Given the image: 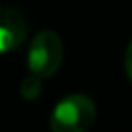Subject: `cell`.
Instances as JSON below:
<instances>
[{
  "label": "cell",
  "instance_id": "cell-2",
  "mask_svg": "<svg viewBox=\"0 0 132 132\" xmlns=\"http://www.w3.org/2000/svg\"><path fill=\"white\" fill-rule=\"evenodd\" d=\"M62 62V41L54 31H39L29 45L27 66L29 72L39 78H51L60 68Z\"/></svg>",
  "mask_w": 132,
  "mask_h": 132
},
{
  "label": "cell",
  "instance_id": "cell-3",
  "mask_svg": "<svg viewBox=\"0 0 132 132\" xmlns=\"http://www.w3.org/2000/svg\"><path fill=\"white\" fill-rule=\"evenodd\" d=\"M25 20L16 8L0 6V53H12L25 39Z\"/></svg>",
  "mask_w": 132,
  "mask_h": 132
},
{
  "label": "cell",
  "instance_id": "cell-1",
  "mask_svg": "<svg viewBox=\"0 0 132 132\" xmlns=\"http://www.w3.org/2000/svg\"><path fill=\"white\" fill-rule=\"evenodd\" d=\"M95 103L89 97L68 95L51 113V128L54 132H84L95 122Z\"/></svg>",
  "mask_w": 132,
  "mask_h": 132
},
{
  "label": "cell",
  "instance_id": "cell-5",
  "mask_svg": "<svg viewBox=\"0 0 132 132\" xmlns=\"http://www.w3.org/2000/svg\"><path fill=\"white\" fill-rule=\"evenodd\" d=\"M124 68H126V74H128V78H130V82H132V41H130V45H128V49H126V54H124Z\"/></svg>",
  "mask_w": 132,
  "mask_h": 132
},
{
  "label": "cell",
  "instance_id": "cell-4",
  "mask_svg": "<svg viewBox=\"0 0 132 132\" xmlns=\"http://www.w3.org/2000/svg\"><path fill=\"white\" fill-rule=\"evenodd\" d=\"M41 80H43V78H39V76L29 74L27 78L21 82V87H20L21 97L27 99V101H33V99H37L39 95H41Z\"/></svg>",
  "mask_w": 132,
  "mask_h": 132
}]
</instances>
